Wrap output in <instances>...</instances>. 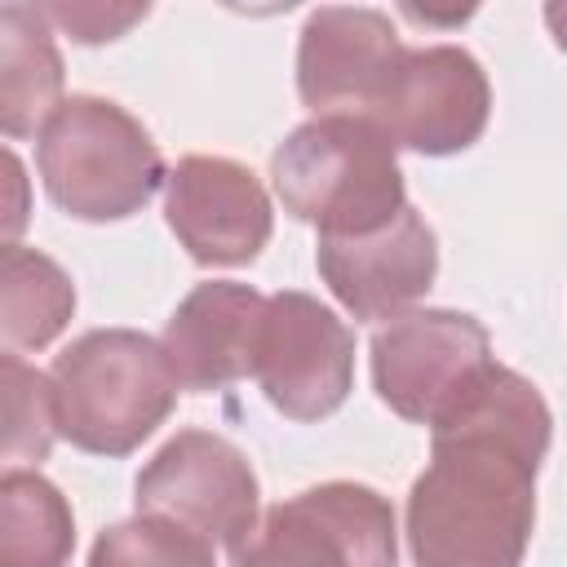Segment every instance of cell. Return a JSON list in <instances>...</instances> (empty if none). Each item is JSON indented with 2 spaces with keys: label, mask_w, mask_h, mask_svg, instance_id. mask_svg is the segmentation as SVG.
Wrapping results in <instances>:
<instances>
[{
  "label": "cell",
  "mask_w": 567,
  "mask_h": 567,
  "mask_svg": "<svg viewBox=\"0 0 567 567\" xmlns=\"http://www.w3.org/2000/svg\"><path fill=\"white\" fill-rule=\"evenodd\" d=\"M399 527L381 492L319 483L270 505L230 549V567H394Z\"/></svg>",
  "instance_id": "5"
},
{
  "label": "cell",
  "mask_w": 567,
  "mask_h": 567,
  "mask_svg": "<svg viewBox=\"0 0 567 567\" xmlns=\"http://www.w3.org/2000/svg\"><path fill=\"white\" fill-rule=\"evenodd\" d=\"M403 40L381 9H315L297 44V93L315 115H377L403 62Z\"/></svg>",
  "instance_id": "9"
},
{
  "label": "cell",
  "mask_w": 567,
  "mask_h": 567,
  "mask_svg": "<svg viewBox=\"0 0 567 567\" xmlns=\"http://www.w3.org/2000/svg\"><path fill=\"white\" fill-rule=\"evenodd\" d=\"M266 301L257 288L235 279L195 284L164 328V354L182 390L208 394L239 377H252L257 332L266 319Z\"/></svg>",
  "instance_id": "13"
},
{
  "label": "cell",
  "mask_w": 567,
  "mask_h": 567,
  "mask_svg": "<svg viewBox=\"0 0 567 567\" xmlns=\"http://www.w3.org/2000/svg\"><path fill=\"white\" fill-rule=\"evenodd\" d=\"M62 53L40 4L0 9V128L22 142L62 106Z\"/></svg>",
  "instance_id": "14"
},
{
  "label": "cell",
  "mask_w": 567,
  "mask_h": 567,
  "mask_svg": "<svg viewBox=\"0 0 567 567\" xmlns=\"http://www.w3.org/2000/svg\"><path fill=\"white\" fill-rule=\"evenodd\" d=\"M545 22H549V31H554L558 49L567 53V0H554V4H545Z\"/></svg>",
  "instance_id": "20"
},
{
  "label": "cell",
  "mask_w": 567,
  "mask_h": 567,
  "mask_svg": "<svg viewBox=\"0 0 567 567\" xmlns=\"http://www.w3.org/2000/svg\"><path fill=\"white\" fill-rule=\"evenodd\" d=\"M315 261L332 297L354 319H399L434 288L439 239L416 208H403L368 235H319Z\"/></svg>",
  "instance_id": "12"
},
{
  "label": "cell",
  "mask_w": 567,
  "mask_h": 567,
  "mask_svg": "<svg viewBox=\"0 0 567 567\" xmlns=\"http://www.w3.org/2000/svg\"><path fill=\"white\" fill-rule=\"evenodd\" d=\"M89 567H217L213 545L168 518L137 514L97 532Z\"/></svg>",
  "instance_id": "17"
},
{
  "label": "cell",
  "mask_w": 567,
  "mask_h": 567,
  "mask_svg": "<svg viewBox=\"0 0 567 567\" xmlns=\"http://www.w3.org/2000/svg\"><path fill=\"white\" fill-rule=\"evenodd\" d=\"M40 13L71 31L80 44H102V40H115L124 35L133 22H142L151 9L146 4H40Z\"/></svg>",
  "instance_id": "19"
},
{
  "label": "cell",
  "mask_w": 567,
  "mask_h": 567,
  "mask_svg": "<svg viewBox=\"0 0 567 567\" xmlns=\"http://www.w3.org/2000/svg\"><path fill=\"white\" fill-rule=\"evenodd\" d=\"M35 164L49 199L80 221H124L168 182L142 120L93 93H71L49 115L35 137Z\"/></svg>",
  "instance_id": "4"
},
{
  "label": "cell",
  "mask_w": 567,
  "mask_h": 567,
  "mask_svg": "<svg viewBox=\"0 0 567 567\" xmlns=\"http://www.w3.org/2000/svg\"><path fill=\"white\" fill-rule=\"evenodd\" d=\"M492 368L487 328L461 310H408L372 337V385L381 403L430 430L447 421Z\"/></svg>",
  "instance_id": "6"
},
{
  "label": "cell",
  "mask_w": 567,
  "mask_h": 567,
  "mask_svg": "<svg viewBox=\"0 0 567 567\" xmlns=\"http://www.w3.org/2000/svg\"><path fill=\"white\" fill-rule=\"evenodd\" d=\"M71 549H75V518L66 496L35 470H4L0 567H66Z\"/></svg>",
  "instance_id": "16"
},
{
  "label": "cell",
  "mask_w": 567,
  "mask_h": 567,
  "mask_svg": "<svg viewBox=\"0 0 567 567\" xmlns=\"http://www.w3.org/2000/svg\"><path fill=\"white\" fill-rule=\"evenodd\" d=\"M394 151L368 115H315L275 146L270 177L284 208L319 235H368L408 208Z\"/></svg>",
  "instance_id": "2"
},
{
  "label": "cell",
  "mask_w": 567,
  "mask_h": 567,
  "mask_svg": "<svg viewBox=\"0 0 567 567\" xmlns=\"http://www.w3.org/2000/svg\"><path fill=\"white\" fill-rule=\"evenodd\" d=\"M252 377L288 421H323L354 385V332L319 297L275 292L257 332Z\"/></svg>",
  "instance_id": "8"
},
{
  "label": "cell",
  "mask_w": 567,
  "mask_h": 567,
  "mask_svg": "<svg viewBox=\"0 0 567 567\" xmlns=\"http://www.w3.org/2000/svg\"><path fill=\"white\" fill-rule=\"evenodd\" d=\"M492 115V89L474 53L461 44L408 49L381 111L372 115L399 146L421 155H456L474 146Z\"/></svg>",
  "instance_id": "10"
},
{
  "label": "cell",
  "mask_w": 567,
  "mask_h": 567,
  "mask_svg": "<svg viewBox=\"0 0 567 567\" xmlns=\"http://www.w3.org/2000/svg\"><path fill=\"white\" fill-rule=\"evenodd\" d=\"M549 425L540 390L496 363L492 377L430 430V465L408 492L416 567H523Z\"/></svg>",
  "instance_id": "1"
},
{
  "label": "cell",
  "mask_w": 567,
  "mask_h": 567,
  "mask_svg": "<svg viewBox=\"0 0 567 567\" xmlns=\"http://www.w3.org/2000/svg\"><path fill=\"white\" fill-rule=\"evenodd\" d=\"M164 217L199 266L252 261L275 226L257 173L226 155H186L164 182Z\"/></svg>",
  "instance_id": "11"
},
{
  "label": "cell",
  "mask_w": 567,
  "mask_h": 567,
  "mask_svg": "<svg viewBox=\"0 0 567 567\" xmlns=\"http://www.w3.org/2000/svg\"><path fill=\"white\" fill-rule=\"evenodd\" d=\"M257 496L248 456L208 430H177L137 474V514L168 518L226 549L257 527Z\"/></svg>",
  "instance_id": "7"
},
{
  "label": "cell",
  "mask_w": 567,
  "mask_h": 567,
  "mask_svg": "<svg viewBox=\"0 0 567 567\" xmlns=\"http://www.w3.org/2000/svg\"><path fill=\"white\" fill-rule=\"evenodd\" d=\"M75 310L71 275L40 248L9 244L0 252V341L4 354L44 350Z\"/></svg>",
  "instance_id": "15"
},
{
  "label": "cell",
  "mask_w": 567,
  "mask_h": 567,
  "mask_svg": "<svg viewBox=\"0 0 567 567\" xmlns=\"http://www.w3.org/2000/svg\"><path fill=\"white\" fill-rule=\"evenodd\" d=\"M58 434L93 456H128L177 403L164 346L133 328H93L49 368Z\"/></svg>",
  "instance_id": "3"
},
{
  "label": "cell",
  "mask_w": 567,
  "mask_h": 567,
  "mask_svg": "<svg viewBox=\"0 0 567 567\" xmlns=\"http://www.w3.org/2000/svg\"><path fill=\"white\" fill-rule=\"evenodd\" d=\"M4 377V461L18 470L22 461H44L58 439V412H53V381L49 372L22 363L18 354L0 359Z\"/></svg>",
  "instance_id": "18"
}]
</instances>
